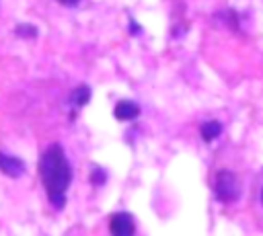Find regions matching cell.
Segmentation results:
<instances>
[{
	"instance_id": "1",
	"label": "cell",
	"mask_w": 263,
	"mask_h": 236,
	"mask_svg": "<svg viewBox=\"0 0 263 236\" xmlns=\"http://www.w3.org/2000/svg\"><path fill=\"white\" fill-rule=\"evenodd\" d=\"M39 179L49 203L55 209H64L66 193L72 183V166L66 158L62 144H49L39 158Z\"/></svg>"
},
{
	"instance_id": "2",
	"label": "cell",
	"mask_w": 263,
	"mask_h": 236,
	"mask_svg": "<svg viewBox=\"0 0 263 236\" xmlns=\"http://www.w3.org/2000/svg\"><path fill=\"white\" fill-rule=\"evenodd\" d=\"M214 193L218 197V201L222 203H232L240 197V187L236 176L230 170H218L216 179H214Z\"/></svg>"
},
{
	"instance_id": "3",
	"label": "cell",
	"mask_w": 263,
	"mask_h": 236,
	"mask_svg": "<svg viewBox=\"0 0 263 236\" xmlns=\"http://www.w3.org/2000/svg\"><path fill=\"white\" fill-rule=\"evenodd\" d=\"M109 230L113 236H132L136 232V226H134V220L129 213H113L111 220H109Z\"/></svg>"
},
{
	"instance_id": "4",
	"label": "cell",
	"mask_w": 263,
	"mask_h": 236,
	"mask_svg": "<svg viewBox=\"0 0 263 236\" xmlns=\"http://www.w3.org/2000/svg\"><path fill=\"white\" fill-rule=\"evenodd\" d=\"M0 172L6 174V176H10V179H18L25 172V162L18 156L0 152Z\"/></svg>"
},
{
	"instance_id": "5",
	"label": "cell",
	"mask_w": 263,
	"mask_h": 236,
	"mask_svg": "<svg viewBox=\"0 0 263 236\" xmlns=\"http://www.w3.org/2000/svg\"><path fill=\"white\" fill-rule=\"evenodd\" d=\"M113 115L119 121H132V119H136L140 115V107L134 101H119L115 105V109H113Z\"/></svg>"
},
{
	"instance_id": "6",
	"label": "cell",
	"mask_w": 263,
	"mask_h": 236,
	"mask_svg": "<svg viewBox=\"0 0 263 236\" xmlns=\"http://www.w3.org/2000/svg\"><path fill=\"white\" fill-rule=\"evenodd\" d=\"M199 133H201V140L203 142H214L222 133V125H220V121H214V119L203 121L201 127H199Z\"/></svg>"
},
{
	"instance_id": "7",
	"label": "cell",
	"mask_w": 263,
	"mask_h": 236,
	"mask_svg": "<svg viewBox=\"0 0 263 236\" xmlns=\"http://www.w3.org/2000/svg\"><path fill=\"white\" fill-rule=\"evenodd\" d=\"M72 107H76V109H82L88 101H90V88L86 86V84H80V86H76L74 90H72Z\"/></svg>"
},
{
	"instance_id": "8",
	"label": "cell",
	"mask_w": 263,
	"mask_h": 236,
	"mask_svg": "<svg viewBox=\"0 0 263 236\" xmlns=\"http://www.w3.org/2000/svg\"><path fill=\"white\" fill-rule=\"evenodd\" d=\"M14 33H16L18 37H25V39H35V37H37V29H35L33 25H29V23L18 25V27L14 29Z\"/></svg>"
},
{
	"instance_id": "9",
	"label": "cell",
	"mask_w": 263,
	"mask_h": 236,
	"mask_svg": "<svg viewBox=\"0 0 263 236\" xmlns=\"http://www.w3.org/2000/svg\"><path fill=\"white\" fill-rule=\"evenodd\" d=\"M105 179H107V174H105L101 168H95V170L90 172V183H92L95 187H101V185L105 183Z\"/></svg>"
},
{
	"instance_id": "10",
	"label": "cell",
	"mask_w": 263,
	"mask_h": 236,
	"mask_svg": "<svg viewBox=\"0 0 263 236\" xmlns=\"http://www.w3.org/2000/svg\"><path fill=\"white\" fill-rule=\"evenodd\" d=\"M58 2H62V4H66V6H72V4H76V2H80V0H58Z\"/></svg>"
},
{
	"instance_id": "11",
	"label": "cell",
	"mask_w": 263,
	"mask_h": 236,
	"mask_svg": "<svg viewBox=\"0 0 263 236\" xmlns=\"http://www.w3.org/2000/svg\"><path fill=\"white\" fill-rule=\"evenodd\" d=\"M261 203H263V189H261Z\"/></svg>"
}]
</instances>
